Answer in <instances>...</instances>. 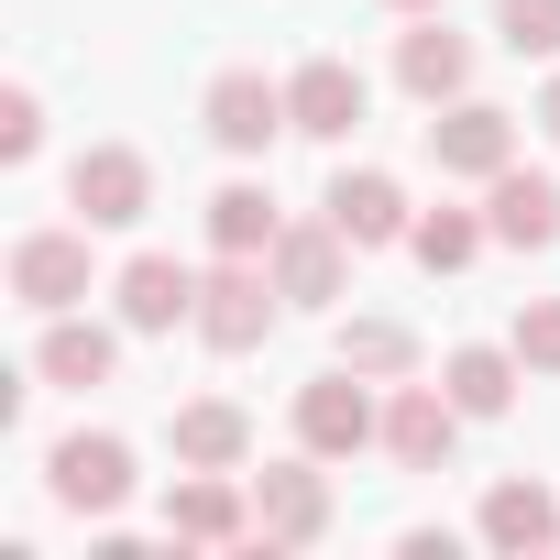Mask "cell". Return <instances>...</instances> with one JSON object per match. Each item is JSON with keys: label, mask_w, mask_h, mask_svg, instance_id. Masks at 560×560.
I'll return each instance as SVG.
<instances>
[{"label": "cell", "mask_w": 560, "mask_h": 560, "mask_svg": "<svg viewBox=\"0 0 560 560\" xmlns=\"http://www.w3.org/2000/svg\"><path fill=\"white\" fill-rule=\"evenodd\" d=\"M275 308H287V287H275L264 253H220V264L198 275V341H209V352H264Z\"/></svg>", "instance_id": "obj_1"}, {"label": "cell", "mask_w": 560, "mask_h": 560, "mask_svg": "<svg viewBox=\"0 0 560 560\" xmlns=\"http://www.w3.org/2000/svg\"><path fill=\"white\" fill-rule=\"evenodd\" d=\"M374 440H385V407H374V374L330 363L319 385H298V451H319V462H352V451H374Z\"/></svg>", "instance_id": "obj_2"}, {"label": "cell", "mask_w": 560, "mask_h": 560, "mask_svg": "<svg viewBox=\"0 0 560 560\" xmlns=\"http://www.w3.org/2000/svg\"><path fill=\"white\" fill-rule=\"evenodd\" d=\"M253 538H264V549H308V538H330V472H319V451L253 472Z\"/></svg>", "instance_id": "obj_3"}, {"label": "cell", "mask_w": 560, "mask_h": 560, "mask_svg": "<svg viewBox=\"0 0 560 560\" xmlns=\"http://www.w3.org/2000/svg\"><path fill=\"white\" fill-rule=\"evenodd\" d=\"M264 264H275V287H287V308H341V287H352V242H341L330 209L319 220H287Z\"/></svg>", "instance_id": "obj_4"}, {"label": "cell", "mask_w": 560, "mask_h": 560, "mask_svg": "<svg viewBox=\"0 0 560 560\" xmlns=\"http://www.w3.org/2000/svg\"><path fill=\"white\" fill-rule=\"evenodd\" d=\"M198 121H209V143H220V154H264L275 132H298V121H287V89H275L264 67H220V78H209V100H198Z\"/></svg>", "instance_id": "obj_5"}, {"label": "cell", "mask_w": 560, "mask_h": 560, "mask_svg": "<svg viewBox=\"0 0 560 560\" xmlns=\"http://www.w3.org/2000/svg\"><path fill=\"white\" fill-rule=\"evenodd\" d=\"M67 198H78L89 231H132V220L154 209V165H143L132 143H89V154L67 165Z\"/></svg>", "instance_id": "obj_6"}, {"label": "cell", "mask_w": 560, "mask_h": 560, "mask_svg": "<svg viewBox=\"0 0 560 560\" xmlns=\"http://www.w3.org/2000/svg\"><path fill=\"white\" fill-rule=\"evenodd\" d=\"M12 298H23L34 319H67V308L89 298V220H78V231H23V242H12Z\"/></svg>", "instance_id": "obj_7"}, {"label": "cell", "mask_w": 560, "mask_h": 560, "mask_svg": "<svg viewBox=\"0 0 560 560\" xmlns=\"http://www.w3.org/2000/svg\"><path fill=\"white\" fill-rule=\"evenodd\" d=\"M451 451H462L451 385H396V396H385V462H396V472H451Z\"/></svg>", "instance_id": "obj_8"}, {"label": "cell", "mask_w": 560, "mask_h": 560, "mask_svg": "<svg viewBox=\"0 0 560 560\" xmlns=\"http://www.w3.org/2000/svg\"><path fill=\"white\" fill-rule=\"evenodd\" d=\"M45 494H56V505H78V516H110V505L132 494V451H121L110 429H78V440H56V451H45Z\"/></svg>", "instance_id": "obj_9"}, {"label": "cell", "mask_w": 560, "mask_h": 560, "mask_svg": "<svg viewBox=\"0 0 560 560\" xmlns=\"http://www.w3.org/2000/svg\"><path fill=\"white\" fill-rule=\"evenodd\" d=\"M396 89H407V100H429V110L472 100V45H462L440 12H407V34H396Z\"/></svg>", "instance_id": "obj_10"}, {"label": "cell", "mask_w": 560, "mask_h": 560, "mask_svg": "<svg viewBox=\"0 0 560 560\" xmlns=\"http://www.w3.org/2000/svg\"><path fill=\"white\" fill-rule=\"evenodd\" d=\"M363 110H374V89H363V67H341V56H308V67L287 78V121H298L308 143H352Z\"/></svg>", "instance_id": "obj_11"}, {"label": "cell", "mask_w": 560, "mask_h": 560, "mask_svg": "<svg viewBox=\"0 0 560 560\" xmlns=\"http://www.w3.org/2000/svg\"><path fill=\"white\" fill-rule=\"evenodd\" d=\"M429 154H440V176H472V187H483V176L516 165V121H505L494 100H451V110L429 121Z\"/></svg>", "instance_id": "obj_12"}, {"label": "cell", "mask_w": 560, "mask_h": 560, "mask_svg": "<svg viewBox=\"0 0 560 560\" xmlns=\"http://www.w3.org/2000/svg\"><path fill=\"white\" fill-rule=\"evenodd\" d=\"M165 538H187V549H242V538H253V483L187 472V483L165 494Z\"/></svg>", "instance_id": "obj_13"}, {"label": "cell", "mask_w": 560, "mask_h": 560, "mask_svg": "<svg viewBox=\"0 0 560 560\" xmlns=\"http://www.w3.org/2000/svg\"><path fill=\"white\" fill-rule=\"evenodd\" d=\"M483 231L516 242V253H549V242H560V176H538V165L483 176Z\"/></svg>", "instance_id": "obj_14"}, {"label": "cell", "mask_w": 560, "mask_h": 560, "mask_svg": "<svg viewBox=\"0 0 560 560\" xmlns=\"http://www.w3.org/2000/svg\"><path fill=\"white\" fill-rule=\"evenodd\" d=\"M319 209L341 220V242H352V253H385V242H407V231H418V220H407V187H396V176H374V165H363V176H330V198H319Z\"/></svg>", "instance_id": "obj_15"}, {"label": "cell", "mask_w": 560, "mask_h": 560, "mask_svg": "<svg viewBox=\"0 0 560 560\" xmlns=\"http://www.w3.org/2000/svg\"><path fill=\"white\" fill-rule=\"evenodd\" d=\"M110 298H121V330H176V319H198V275L176 253H132Z\"/></svg>", "instance_id": "obj_16"}, {"label": "cell", "mask_w": 560, "mask_h": 560, "mask_svg": "<svg viewBox=\"0 0 560 560\" xmlns=\"http://www.w3.org/2000/svg\"><path fill=\"white\" fill-rule=\"evenodd\" d=\"M34 374L89 396V385H110V374H121V330H100V319H78V308H67V319H45V341H34Z\"/></svg>", "instance_id": "obj_17"}, {"label": "cell", "mask_w": 560, "mask_h": 560, "mask_svg": "<svg viewBox=\"0 0 560 560\" xmlns=\"http://www.w3.org/2000/svg\"><path fill=\"white\" fill-rule=\"evenodd\" d=\"M176 462H187V472H242V462H253V418H242L231 396L176 407Z\"/></svg>", "instance_id": "obj_18"}, {"label": "cell", "mask_w": 560, "mask_h": 560, "mask_svg": "<svg viewBox=\"0 0 560 560\" xmlns=\"http://www.w3.org/2000/svg\"><path fill=\"white\" fill-rule=\"evenodd\" d=\"M472 527H483V549H516V560H527V549H560V505H549L538 472H527V483H494Z\"/></svg>", "instance_id": "obj_19"}, {"label": "cell", "mask_w": 560, "mask_h": 560, "mask_svg": "<svg viewBox=\"0 0 560 560\" xmlns=\"http://www.w3.org/2000/svg\"><path fill=\"white\" fill-rule=\"evenodd\" d=\"M516 374H527V363H516V341H505V352H494V341H462V352L440 363V385H451V407H462V418H505V407H516Z\"/></svg>", "instance_id": "obj_20"}, {"label": "cell", "mask_w": 560, "mask_h": 560, "mask_svg": "<svg viewBox=\"0 0 560 560\" xmlns=\"http://www.w3.org/2000/svg\"><path fill=\"white\" fill-rule=\"evenodd\" d=\"M275 231H287V220H275V198H264L253 176H231V187L209 198V242H220V253H275Z\"/></svg>", "instance_id": "obj_21"}, {"label": "cell", "mask_w": 560, "mask_h": 560, "mask_svg": "<svg viewBox=\"0 0 560 560\" xmlns=\"http://www.w3.org/2000/svg\"><path fill=\"white\" fill-rule=\"evenodd\" d=\"M483 242H494V231H483V220H472V209H429V220H418V231H407V253H418V264H429V275H462V264H472V253H483Z\"/></svg>", "instance_id": "obj_22"}, {"label": "cell", "mask_w": 560, "mask_h": 560, "mask_svg": "<svg viewBox=\"0 0 560 560\" xmlns=\"http://www.w3.org/2000/svg\"><path fill=\"white\" fill-rule=\"evenodd\" d=\"M341 363L374 374V385H396V374H418V341H407L396 319H341Z\"/></svg>", "instance_id": "obj_23"}, {"label": "cell", "mask_w": 560, "mask_h": 560, "mask_svg": "<svg viewBox=\"0 0 560 560\" xmlns=\"http://www.w3.org/2000/svg\"><path fill=\"white\" fill-rule=\"evenodd\" d=\"M494 45L505 56H560V0H494Z\"/></svg>", "instance_id": "obj_24"}, {"label": "cell", "mask_w": 560, "mask_h": 560, "mask_svg": "<svg viewBox=\"0 0 560 560\" xmlns=\"http://www.w3.org/2000/svg\"><path fill=\"white\" fill-rule=\"evenodd\" d=\"M516 363L527 374H560V298H527L516 308Z\"/></svg>", "instance_id": "obj_25"}, {"label": "cell", "mask_w": 560, "mask_h": 560, "mask_svg": "<svg viewBox=\"0 0 560 560\" xmlns=\"http://www.w3.org/2000/svg\"><path fill=\"white\" fill-rule=\"evenodd\" d=\"M34 143H45V100L0 89V165H34Z\"/></svg>", "instance_id": "obj_26"}, {"label": "cell", "mask_w": 560, "mask_h": 560, "mask_svg": "<svg viewBox=\"0 0 560 560\" xmlns=\"http://www.w3.org/2000/svg\"><path fill=\"white\" fill-rule=\"evenodd\" d=\"M538 132H549V143H560V78H549V89H538Z\"/></svg>", "instance_id": "obj_27"}, {"label": "cell", "mask_w": 560, "mask_h": 560, "mask_svg": "<svg viewBox=\"0 0 560 560\" xmlns=\"http://www.w3.org/2000/svg\"><path fill=\"white\" fill-rule=\"evenodd\" d=\"M385 12H451V0H385Z\"/></svg>", "instance_id": "obj_28"}]
</instances>
